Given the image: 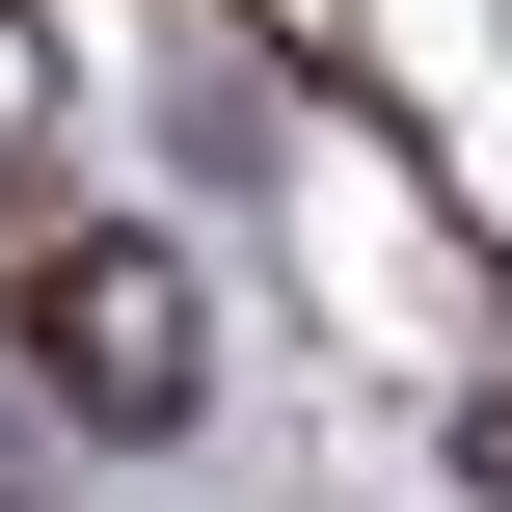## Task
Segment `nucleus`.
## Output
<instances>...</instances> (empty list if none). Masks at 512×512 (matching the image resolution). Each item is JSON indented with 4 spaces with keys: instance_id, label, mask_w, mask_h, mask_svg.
Instances as JSON below:
<instances>
[{
    "instance_id": "1",
    "label": "nucleus",
    "mask_w": 512,
    "mask_h": 512,
    "mask_svg": "<svg viewBox=\"0 0 512 512\" xmlns=\"http://www.w3.org/2000/svg\"><path fill=\"white\" fill-rule=\"evenodd\" d=\"M27 378H54V432H189V405H216V297H189V243H135V216L27 243Z\"/></svg>"
}]
</instances>
